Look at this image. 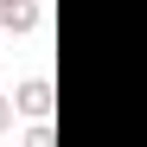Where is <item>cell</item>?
<instances>
[{
	"label": "cell",
	"mask_w": 147,
	"mask_h": 147,
	"mask_svg": "<svg viewBox=\"0 0 147 147\" xmlns=\"http://www.w3.org/2000/svg\"><path fill=\"white\" fill-rule=\"evenodd\" d=\"M0 26H13V32L38 26V0H0Z\"/></svg>",
	"instance_id": "1"
},
{
	"label": "cell",
	"mask_w": 147,
	"mask_h": 147,
	"mask_svg": "<svg viewBox=\"0 0 147 147\" xmlns=\"http://www.w3.org/2000/svg\"><path fill=\"white\" fill-rule=\"evenodd\" d=\"M13 109H19V102H13V96H0V134H7V128H13Z\"/></svg>",
	"instance_id": "3"
},
{
	"label": "cell",
	"mask_w": 147,
	"mask_h": 147,
	"mask_svg": "<svg viewBox=\"0 0 147 147\" xmlns=\"http://www.w3.org/2000/svg\"><path fill=\"white\" fill-rule=\"evenodd\" d=\"M13 102L26 109V115H45V109H51V83H45V77H32V83H19V96H13Z\"/></svg>",
	"instance_id": "2"
}]
</instances>
